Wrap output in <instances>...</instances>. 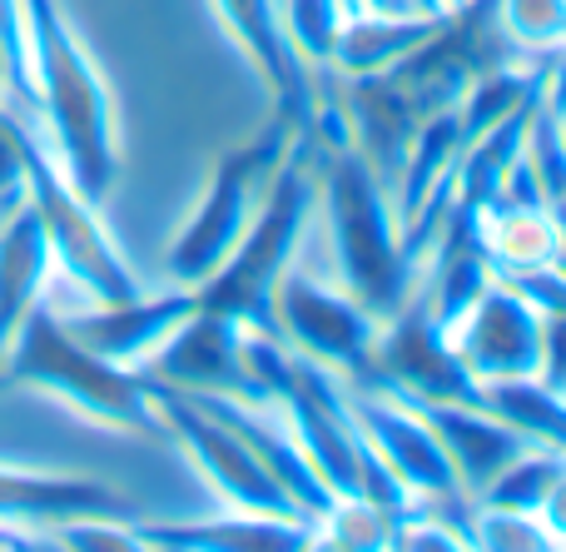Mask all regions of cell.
Wrapping results in <instances>:
<instances>
[{
	"mask_svg": "<svg viewBox=\"0 0 566 552\" xmlns=\"http://www.w3.org/2000/svg\"><path fill=\"white\" fill-rule=\"evenodd\" d=\"M313 169H318V205H313V219L293 259L338 279L358 304H368L388 324L418 289V254L402 239L392 189L348 145H318Z\"/></svg>",
	"mask_w": 566,
	"mask_h": 552,
	"instance_id": "1",
	"label": "cell"
},
{
	"mask_svg": "<svg viewBox=\"0 0 566 552\" xmlns=\"http://www.w3.org/2000/svg\"><path fill=\"white\" fill-rule=\"evenodd\" d=\"M20 6H25L30 35L35 119L45 125V139L70 185L90 205H105L119 179V135L109 85L60 0H20Z\"/></svg>",
	"mask_w": 566,
	"mask_h": 552,
	"instance_id": "2",
	"label": "cell"
},
{
	"mask_svg": "<svg viewBox=\"0 0 566 552\" xmlns=\"http://www.w3.org/2000/svg\"><path fill=\"white\" fill-rule=\"evenodd\" d=\"M0 384L30 388V394L60 404L65 414L85 418V424L105 428V434L149 438L165 444V424L149 398V384L135 368H119L109 358L90 354L75 334L55 319V309L40 299L15 329L6 358H0Z\"/></svg>",
	"mask_w": 566,
	"mask_h": 552,
	"instance_id": "3",
	"label": "cell"
},
{
	"mask_svg": "<svg viewBox=\"0 0 566 552\" xmlns=\"http://www.w3.org/2000/svg\"><path fill=\"white\" fill-rule=\"evenodd\" d=\"M25 169H30V209H35L50 259H55L50 284H65L70 294L90 299V304H125V299L145 294L139 274L125 264V254L99 225V205H90L65 179L50 139H40L35 119H25Z\"/></svg>",
	"mask_w": 566,
	"mask_h": 552,
	"instance_id": "4",
	"label": "cell"
},
{
	"mask_svg": "<svg viewBox=\"0 0 566 552\" xmlns=\"http://www.w3.org/2000/svg\"><path fill=\"white\" fill-rule=\"evenodd\" d=\"M303 129L293 119L279 115V125L269 129L259 145H244L239 155H229L214 175L205 179L199 189L195 209L185 215V225L175 229L165 249V274L169 284H185V289H205L219 269L234 259V249L244 244L249 225L259 215V199H264L269 179L283 165V155L293 149Z\"/></svg>",
	"mask_w": 566,
	"mask_h": 552,
	"instance_id": "5",
	"label": "cell"
},
{
	"mask_svg": "<svg viewBox=\"0 0 566 552\" xmlns=\"http://www.w3.org/2000/svg\"><path fill=\"white\" fill-rule=\"evenodd\" d=\"M269 329L313 364L333 368L338 378H363L378 354L382 319L348 294L338 279L293 259L269 294Z\"/></svg>",
	"mask_w": 566,
	"mask_h": 552,
	"instance_id": "6",
	"label": "cell"
},
{
	"mask_svg": "<svg viewBox=\"0 0 566 552\" xmlns=\"http://www.w3.org/2000/svg\"><path fill=\"white\" fill-rule=\"evenodd\" d=\"M145 384H149V398H155V408H159V424H165V444L179 448V458L205 478V488L219 498V503L234 508V513L298 518V523H308V513L283 493L279 478L259 464L254 448H249L224 418H214L209 408H199L195 398L169 388V384H155V378H145Z\"/></svg>",
	"mask_w": 566,
	"mask_h": 552,
	"instance_id": "7",
	"label": "cell"
},
{
	"mask_svg": "<svg viewBox=\"0 0 566 552\" xmlns=\"http://www.w3.org/2000/svg\"><path fill=\"white\" fill-rule=\"evenodd\" d=\"M343 398H348V414H353V424H358L363 444L398 478V488L408 498L462 493L448 448L438 444L432 424L418 414L412 398L392 394V388L373 384V378H343Z\"/></svg>",
	"mask_w": 566,
	"mask_h": 552,
	"instance_id": "8",
	"label": "cell"
},
{
	"mask_svg": "<svg viewBox=\"0 0 566 552\" xmlns=\"http://www.w3.org/2000/svg\"><path fill=\"white\" fill-rule=\"evenodd\" d=\"M452 348H458L462 368L488 384H512V378H537L542 374V344H547V309L532 294H522L512 279H492L468 314L448 329Z\"/></svg>",
	"mask_w": 566,
	"mask_h": 552,
	"instance_id": "9",
	"label": "cell"
},
{
	"mask_svg": "<svg viewBox=\"0 0 566 552\" xmlns=\"http://www.w3.org/2000/svg\"><path fill=\"white\" fill-rule=\"evenodd\" d=\"M55 319L90 348V354L109 358L119 368H145L169 339L185 329V319L199 309V289H165V294H135L125 304H90V299H50Z\"/></svg>",
	"mask_w": 566,
	"mask_h": 552,
	"instance_id": "10",
	"label": "cell"
},
{
	"mask_svg": "<svg viewBox=\"0 0 566 552\" xmlns=\"http://www.w3.org/2000/svg\"><path fill=\"white\" fill-rule=\"evenodd\" d=\"M363 378L388 384L392 394L422 398V404H482L478 378L462 368L448 329H442L418 299H408V304L382 324L378 354H373V368Z\"/></svg>",
	"mask_w": 566,
	"mask_h": 552,
	"instance_id": "11",
	"label": "cell"
},
{
	"mask_svg": "<svg viewBox=\"0 0 566 552\" xmlns=\"http://www.w3.org/2000/svg\"><path fill=\"white\" fill-rule=\"evenodd\" d=\"M139 378L169 384L179 394H229V398L264 404L244 368V319L224 314V309H209L205 299L185 319V329L139 368Z\"/></svg>",
	"mask_w": 566,
	"mask_h": 552,
	"instance_id": "12",
	"label": "cell"
},
{
	"mask_svg": "<svg viewBox=\"0 0 566 552\" xmlns=\"http://www.w3.org/2000/svg\"><path fill=\"white\" fill-rule=\"evenodd\" d=\"M214 10H219V25L229 30V40L244 50L249 65L269 85V95L279 100V115L293 119L298 129H308L323 100V75L293 55V45L279 30L274 0H214Z\"/></svg>",
	"mask_w": 566,
	"mask_h": 552,
	"instance_id": "13",
	"label": "cell"
},
{
	"mask_svg": "<svg viewBox=\"0 0 566 552\" xmlns=\"http://www.w3.org/2000/svg\"><path fill=\"white\" fill-rule=\"evenodd\" d=\"M412 404H418V414L432 424L438 444L448 448L458 488L468 498H478L512 458H522L532 444H537V438H527L522 428H512L507 418H497L488 404H422V398H412Z\"/></svg>",
	"mask_w": 566,
	"mask_h": 552,
	"instance_id": "14",
	"label": "cell"
},
{
	"mask_svg": "<svg viewBox=\"0 0 566 552\" xmlns=\"http://www.w3.org/2000/svg\"><path fill=\"white\" fill-rule=\"evenodd\" d=\"M80 513H109V518H135V508L99 478L75 473H40V468L0 464V523L35 528L45 538L50 523Z\"/></svg>",
	"mask_w": 566,
	"mask_h": 552,
	"instance_id": "15",
	"label": "cell"
},
{
	"mask_svg": "<svg viewBox=\"0 0 566 552\" xmlns=\"http://www.w3.org/2000/svg\"><path fill=\"white\" fill-rule=\"evenodd\" d=\"M135 538L139 548L165 552H303L313 548V523L224 508V518H199V523H145V518H135Z\"/></svg>",
	"mask_w": 566,
	"mask_h": 552,
	"instance_id": "16",
	"label": "cell"
},
{
	"mask_svg": "<svg viewBox=\"0 0 566 552\" xmlns=\"http://www.w3.org/2000/svg\"><path fill=\"white\" fill-rule=\"evenodd\" d=\"M438 30H442V20L422 15V10H353L343 20L338 40H333L328 75H338V80L388 75V70H398Z\"/></svg>",
	"mask_w": 566,
	"mask_h": 552,
	"instance_id": "17",
	"label": "cell"
},
{
	"mask_svg": "<svg viewBox=\"0 0 566 552\" xmlns=\"http://www.w3.org/2000/svg\"><path fill=\"white\" fill-rule=\"evenodd\" d=\"M472 215V235H478L488 264L502 279L537 274V269H557V229H552L547 205H517V199H492Z\"/></svg>",
	"mask_w": 566,
	"mask_h": 552,
	"instance_id": "18",
	"label": "cell"
},
{
	"mask_svg": "<svg viewBox=\"0 0 566 552\" xmlns=\"http://www.w3.org/2000/svg\"><path fill=\"white\" fill-rule=\"evenodd\" d=\"M55 259H50L45 229H40L35 209H15L0 225V358H6L15 329L25 324V314L45 299Z\"/></svg>",
	"mask_w": 566,
	"mask_h": 552,
	"instance_id": "19",
	"label": "cell"
},
{
	"mask_svg": "<svg viewBox=\"0 0 566 552\" xmlns=\"http://www.w3.org/2000/svg\"><path fill=\"white\" fill-rule=\"evenodd\" d=\"M482 404L527 438L552 448H566V394H552L542 378H512V384H488Z\"/></svg>",
	"mask_w": 566,
	"mask_h": 552,
	"instance_id": "20",
	"label": "cell"
},
{
	"mask_svg": "<svg viewBox=\"0 0 566 552\" xmlns=\"http://www.w3.org/2000/svg\"><path fill=\"white\" fill-rule=\"evenodd\" d=\"M392 523L398 513L363 493L333 498L313 523V548H338V552H392Z\"/></svg>",
	"mask_w": 566,
	"mask_h": 552,
	"instance_id": "21",
	"label": "cell"
},
{
	"mask_svg": "<svg viewBox=\"0 0 566 552\" xmlns=\"http://www.w3.org/2000/svg\"><path fill=\"white\" fill-rule=\"evenodd\" d=\"M274 15H279L283 40L293 45V55L308 70L328 75L333 40H338L343 20L353 15V0H274Z\"/></svg>",
	"mask_w": 566,
	"mask_h": 552,
	"instance_id": "22",
	"label": "cell"
},
{
	"mask_svg": "<svg viewBox=\"0 0 566 552\" xmlns=\"http://www.w3.org/2000/svg\"><path fill=\"white\" fill-rule=\"evenodd\" d=\"M566 473V448L552 444H532L522 458H512L497 478L478 493V503H497V508H527L537 513L542 498L557 488V478Z\"/></svg>",
	"mask_w": 566,
	"mask_h": 552,
	"instance_id": "23",
	"label": "cell"
},
{
	"mask_svg": "<svg viewBox=\"0 0 566 552\" xmlns=\"http://www.w3.org/2000/svg\"><path fill=\"white\" fill-rule=\"evenodd\" d=\"M468 543L482 552H557V538L547 533L542 513L478 503V498L468 508Z\"/></svg>",
	"mask_w": 566,
	"mask_h": 552,
	"instance_id": "24",
	"label": "cell"
},
{
	"mask_svg": "<svg viewBox=\"0 0 566 552\" xmlns=\"http://www.w3.org/2000/svg\"><path fill=\"white\" fill-rule=\"evenodd\" d=\"M497 25L522 55H562L566 50V0H492Z\"/></svg>",
	"mask_w": 566,
	"mask_h": 552,
	"instance_id": "25",
	"label": "cell"
},
{
	"mask_svg": "<svg viewBox=\"0 0 566 552\" xmlns=\"http://www.w3.org/2000/svg\"><path fill=\"white\" fill-rule=\"evenodd\" d=\"M30 205V169H25V115L0 100V225Z\"/></svg>",
	"mask_w": 566,
	"mask_h": 552,
	"instance_id": "26",
	"label": "cell"
},
{
	"mask_svg": "<svg viewBox=\"0 0 566 552\" xmlns=\"http://www.w3.org/2000/svg\"><path fill=\"white\" fill-rule=\"evenodd\" d=\"M537 513H542V523H547V533L557 538V548H566V473L557 478V488L542 498Z\"/></svg>",
	"mask_w": 566,
	"mask_h": 552,
	"instance_id": "27",
	"label": "cell"
},
{
	"mask_svg": "<svg viewBox=\"0 0 566 552\" xmlns=\"http://www.w3.org/2000/svg\"><path fill=\"white\" fill-rule=\"evenodd\" d=\"M412 10H422V15H432V20H448L452 10L462 6V0H408Z\"/></svg>",
	"mask_w": 566,
	"mask_h": 552,
	"instance_id": "28",
	"label": "cell"
},
{
	"mask_svg": "<svg viewBox=\"0 0 566 552\" xmlns=\"http://www.w3.org/2000/svg\"><path fill=\"white\" fill-rule=\"evenodd\" d=\"M0 100H10V70H6V50H0Z\"/></svg>",
	"mask_w": 566,
	"mask_h": 552,
	"instance_id": "29",
	"label": "cell"
}]
</instances>
